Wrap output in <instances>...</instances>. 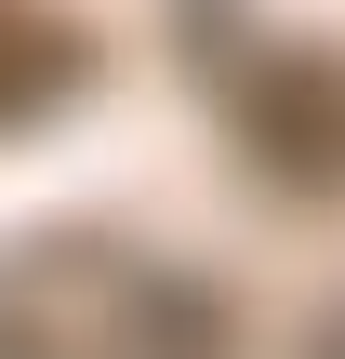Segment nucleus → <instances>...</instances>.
<instances>
[{
	"label": "nucleus",
	"instance_id": "1",
	"mask_svg": "<svg viewBox=\"0 0 345 359\" xmlns=\"http://www.w3.org/2000/svg\"><path fill=\"white\" fill-rule=\"evenodd\" d=\"M0 359H226V306L146 240L40 226L0 240Z\"/></svg>",
	"mask_w": 345,
	"mask_h": 359
},
{
	"label": "nucleus",
	"instance_id": "2",
	"mask_svg": "<svg viewBox=\"0 0 345 359\" xmlns=\"http://www.w3.org/2000/svg\"><path fill=\"white\" fill-rule=\"evenodd\" d=\"M226 120L279 187H345V53H266Z\"/></svg>",
	"mask_w": 345,
	"mask_h": 359
},
{
	"label": "nucleus",
	"instance_id": "3",
	"mask_svg": "<svg viewBox=\"0 0 345 359\" xmlns=\"http://www.w3.org/2000/svg\"><path fill=\"white\" fill-rule=\"evenodd\" d=\"M80 80H93V40H80L53 0H0V133H13V120H53Z\"/></svg>",
	"mask_w": 345,
	"mask_h": 359
},
{
	"label": "nucleus",
	"instance_id": "4",
	"mask_svg": "<svg viewBox=\"0 0 345 359\" xmlns=\"http://www.w3.org/2000/svg\"><path fill=\"white\" fill-rule=\"evenodd\" d=\"M319 359H345V320H332V333H319Z\"/></svg>",
	"mask_w": 345,
	"mask_h": 359
}]
</instances>
